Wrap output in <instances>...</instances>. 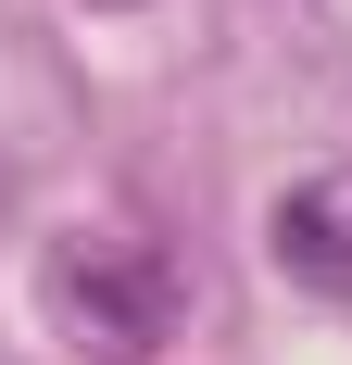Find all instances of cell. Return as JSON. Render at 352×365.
<instances>
[{"label":"cell","instance_id":"6da1fadb","mask_svg":"<svg viewBox=\"0 0 352 365\" xmlns=\"http://www.w3.org/2000/svg\"><path fill=\"white\" fill-rule=\"evenodd\" d=\"M51 315H63L88 353H151L176 328V264L126 227H76L51 252Z\"/></svg>","mask_w":352,"mask_h":365},{"label":"cell","instance_id":"7a4b0ae2","mask_svg":"<svg viewBox=\"0 0 352 365\" xmlns=\"http://www.w3.org/2000/svg\"><path fill=\"white\" fill-rule=\"evenodd\" d=\"M264 252H277L302 290L352 302V164H327V177L277 189V215H264Z\"/></svg>","mask_w":352,"mask_h":365}]
</instances>
